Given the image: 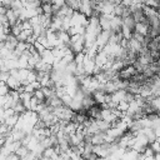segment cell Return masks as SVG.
Listing matches in <instances>:
<instances>
[{
  "label": "cell",
  "instance_id": "1",
  "mask_svg": "<svg viewBox=\"0 0 160 160\" xmlns=\"http://www.w3.org/2000/svg\"><path fill=\"white\" fill-rule=\"evenodd\" d=\"M139 72L138 70L135 69V66L131 64V65H128L125 68H122L120 71H118V79L121 80V81H130L134 76H136Z\"/></svg>",
  "mask_w": 160,
  "mask_h": 160
},
{
  "label": "cell",
  "instance_id": "2",
  "mask_svg": "<svg viewBox=\"0 0 160 160\" xmlns=\"http://www.w3.org/2000/svg\"><path fill=\"white\" fill-rule=\"evenodd\" d=\"M122 25H124L125 28H128V29L134 34L135 28H136V21L134 20V18H132L131 15L128 16V18H125V19H122Z\"/></svg>",
  "mask_w": 160,
  "mask_h": 160
},
{
  "label": "cell",
  "instance_id": "3",
  "mask_svg": "<svg viewBox=\"0 0 160 160\" xmlns=\"http://www.w3.org/2000/svg\"><path fill=\"white\" fill-rule=\"evenodd\" d=\"M148 30H149L148 22H138L134 32H138V34H140V35H145V36H146V35H148Z\"/></svg>",
  "mask_w": 160,
  "mask_h": 160
},
{
  "label": "cell",
  "instance_id": "4",
  "mask_svg": "<svg viewBox=\"0 0 160 160\" xmlns=\"http://www.w3.org/2000/svg\"><path fill=\"white\" fill-rule=\"evenodd\" d=\"M41 9H42V14L52 16L54 11H52V5H51L50 2H49V4H42V5H41Z\"/></svg>",
  "mask_w": 160,
  "mask_h": 160
},
{
  "label": "cell",
  "instance_id": "5",
  "mask_svg": "<svg viewBox=\"0 0 160 160\" xmlns=\"http://www.w3.org/2000/svg\"><path fill=\"white\" fill-rule=\"evenodd\" d=\"M9 92H10V89H9V86L6 85V82L0 81V96H5V95H8Z\"/></svg>",
  "mask_w": 160,
  "mask_h": 160
},
{
  "label": "cell",
  "instance_id": "6",
  "mask_svg": "<svg viewBox=\"0 0 160 160\" xmlns=\"http://www.w3.org/2000/svg\"><path fill=\"white\" fill-rule=\"evenodd\" d=\"M9 78H10V71H0V81L6 82Z\"/></svg>",
  "mask_w": 160,
  "mask_h": 160
},
{
  "label": "cell",
  "instance_id": "7",
  "mask_svg": "<svg viewBox=\"0 0 160 160\" xmlns=\"http://www.w3.org/2000/svg\"><path fill=\"white\" fill-rule=\"evenodd\" d=\"M50 4L54 5V6H56L58 9H60L61 6L65 5V0H50Z\"/></svg>",
  "mask_w": 160,
  "mask_h": 160
},
{
  "label": "cell",
  "instance_id": "8",
  "mask_svg": "<svg viewBox=\"0 0 160 160\" xmlns=\"http://www.w3.org/2000/svg\"><path fill=\"white\" fill-rule=\"evenodd\" d=\"M0 122H5V109H0Z\"/></svg>",
  "mask_w": 160,
  "mask_h": 160
},
{
  "label": "cell",
  "instance_id": "9",
  "mask_svg": "<svg viewBox=\"0 0 160 160\" xmlns=\"http://www.w3.org/2000/svg\"><path fill=\"white\" fill-rule=\"evenodd\" d=\"M110 4H112L114 6H118V5H120V4H122V0H108Z\"/></svg>",
  "mask_w": 160,
  "mask_h": 160
},
{
  "label": "cell",
  "instance_id": "10",
  "mask_svg": "<svg viewBox=\"0 0 160 160\" xmlns=\"http://www.w3.org/2000/svg\"><path fill=\"white\" fill-rule=\"evenodd\" d=\"M5 106V96H0V109H4Z\"/></svg>",
  "mask_w": 160,
  "mask_h": 160
},
{
  "label": "cell",
  "instance_id": "11",
  "mask_svg": "<svg viewBox=\"0 0 160 160\" xmlns=\"http://www.w3.org/2000/svg\"><path fill=\"white\" fill-rule=\"evenodd\" d=\"M6 11H8V9L2 5V6H0V15H6Z\"/></svg>",
  "mask_w": 160,
  "mask_h": 160
},
{
  "label": "cell",
  "instance_id": "12",
  "mask_svg": "<svg viewBox=\"0 0 160 160\" xmlns=\"http://www.w3.org/2000/svg\"><path fill=\"white\" fill-rule=\"evenodd\" d=\"M158 76H159V78H160V70H159V75H158Z\"/></svg>",
  "mask_w": 160,
  "mask_h": 160
}]
</instances>
